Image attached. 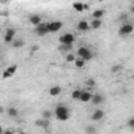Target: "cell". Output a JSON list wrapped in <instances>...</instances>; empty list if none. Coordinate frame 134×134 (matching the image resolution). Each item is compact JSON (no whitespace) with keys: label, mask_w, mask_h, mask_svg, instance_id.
Masks as SVG:
<instances>
[{"label":"cell","mask_w":134,"mask_h":134,"mask_svg":"<svg viewBox=\"0 0 134 134\" xmlns=\"http://www.w3.org/2000/svg\"><path fill=\"white\" fill-rule=\"evenodd\" d=\"M54 115L57 117L58 121H68L71 118V110L68 106H65V104H58L54 110Z\"/></svg>","instance_id":"6da1fadb"},{"label":"cell","mask_w":134,"mask_h":134,"mask_svg":"<svg viewBox=\"0 0 134 134\" xmlns=\"http://www.w3.org/2000/svg\"><path fill=\"white\" fill-rule=\"evenodd\" d=\"M76 57L82 58V60L87 63L88 60H92V58H93V51H92L90 47H87V46H82V47H79V49L76 51Z\"/></svg>","instance_id":"7a4b0ae2"},{"label":"cell","mask_w":134,"mask_h":134,"mask_svg":"<svg viewBox=\"0 0 134 134\" xmlns=\"http://www.w3.org/2000/svg\"><path fill=\"white\" fill-rule=\"evenodd\" d=\"M74 41H76V38H74V35H73L71 32L63 33V35H60V36H58V43H60V44H63V46H73V44H74Z\"/></svg>","instance_id":"3957f363"},{"label":"cell","mask_w":134,"mask_h":134,"mask_svg":"<svg viewBox=\"0 0 134 134\" xmlns=\"http://www.w3.org/2000/svg\"><path fill=\"white\" fill-rule=\"evenodd\" d=\"M132 32H134V25H132L131 22H125V24H121L120 29H118V35H121V36H128V35H131Z\"/></svg>","instance_id":"277c9868"},{"label":"cell","mask_w":134,"mask_h":134,"mask_svg":"<svg viewBox=\"0 0 134 134\" xmlns=\"http://www.w3.org/2000/svg\"><path fill=\"white\" fill-rule=\"evenodd\" d=\"M16 71H18V65H11V66H8V68L3 70L2 77H3V79H10V77H13V76L16 74Z\"/></svg>","instance_id":"5b68a950"},{"label":"cell","mask_w":134,"mask_h":134,"mask_svg":"<svg viewBox=\"0 0 134 134\" xmlns=\"http://www.w3.org/2000/svg\"><path fill=\"white\" fill-rule=\"evenodd\" d=\"M62 27H63V22H62V21H52V22H47V30H49V33H55V32H58Z\"/></svg>","instance_id":"8992f818"},{"label":"cell","mask_w":134,"mask_h":134,"mask_svg":"<svg viewBox=\"0 0 134 134\" xmlns=\"http://www.w3.org/2000/svg\"><path fill=\"white\" fill-rule=\"evenodd\" d=\"M14 38H16V30H14V29H7V32H5V35H3V41H5L7 44H11V43L14 41Z\"/></svg>","instance_id":"52a82bcc"},{"label":"cell","mask_w":134,"mask_h":134,"mask_svg":"<svg viewBox=\"0 0 134 134\" xmlns=\"http://www.w3.org/2000/svg\"><path fill=\"white\" fill-rule=\"evenodd\" d=\"M35 33H36L38 36H46V35L49 33V30H47V24H46V22H41L40 25H36V27H35Z\"/></svg>","instance_id":"ba28073f"},{"label":"cell","mask_w":134,"mask_h":134,"mask_svg":"<svg viewBox=\"0 0 134 134\" xmlns=\"http://www.w3.org/2000/svg\"><path fill=\"white\" fill-rule=\"evenodd\" d=\"M92 95H93V93H92L90 90H85V88H82L79 101H81V103H90V99H92Z\"/></svg>","instance_id":"9c48e42d"},{"label":"cell","mask_w":134,"mask_h":134,"mask_svg":"<svg viewBox=\"0 0 134 134\" xmlns=\"http://www.w3.org/2000/svg\"><path fill=\"white\" fill-rule=\"evenodd\" d=\"M104 115H106V112L103 109H95V112L92 114V120L93 121H99V120L104 118Z\"/></svg>","instance_id":"30bf717a"},{"label":"cell","mask_w":134,"mask_h":134,"mask_svg":"<svg viewBox=\"0 0 134 134\" xmlns=\"http://www.w3.org/2000/svg\"><path fill=\"white\" fill-rule=\"evenodd\" d=\"M29 21H30L32 25L36 27V25H40V24L43 22V18H41L40 14H30V16H29Z\"/></svg>","instance_id":"8fae6325"},{"label":"cell","mask_w":134,"mask_h":134,"mask_svg":"<svg viewBox=\"0 0 134 134\" xmlns=\"http://www.w3.org/2000/svg\"><path fill=\"white\" fill-rule=\"evenodd\" d=\"M77 30L79 32H87V30H90V25H88V21H85V19H81L79 22H77Z\"/></svg>","instance_id":"7c38bea8"},{"label":"cell","mask_w":134,"mask_h":134,"mask_svg":"<svg viewBox=\"0 0 134 134\" xmlns=\"http://www.w3.org/2000/svg\"><path fill=\"white\" fill-rule=\"evenodd\" d=\"M90 103H93L95 106H99V104H103V103H104V96H103V95H99V93H95V95H92Z\"/></svg>","instance_id":"4fadbf2b"},{"label":"cell","mask_w":134,"mask_h":134,"mask_svg":"<svg viewBox=\"0 0 134 134\" xmlns=\"http://www.w3.org/2000/svg\"><path fill=\"white\" fill-rule=\"evenodd\" d=\"M35 125H36L38 128H41V129H47V128L51 126V121H49V120H44V118H38V120L35 121Z\"/></svg>","instance_id":"5bb4252c"},{"label":"cell","mask_w":134,"mask_h":134,"mask_svg":"<svg viewBox=\"0 0 134 134\" xmlns=\"http://www.w3.org/2000/svg\"><path fill=\"white\" fill-rule=\"evenodd\" d=\"M73 8H74L77 13H84L85 10H88V5H85V3H81V2H76V3H73Z\"/></svg>","instance_id":"9a60e30c"},{"label":"cell","mask_w":134,"mask_h":134,"mask_svg":"<svg viewBox=\"0 0 134 134\" xmlns=\"http://www.w3.org/2000/svg\"><path fill=\"white\" fill-rule=\"evenodd\" d=\"M49 95L51 96H60L62 95V87L60 85H52L49 88Z\"/></svg>","instance_id":"2e32d148"},{"label":"cell","mask_w":134,"mask_h":134,"mask_svg":"<svg viewBox=\"0 0 134 134\" xmlns=\"http://www.w3.org/2000/svg\"><path fill=\"white\" fill-rule=\"evenodd\" d=\"M88 25H90V29H95V30H98V29H101V25H103V21H101V19H92V21L88 22Z\"/></svg>","instance_id":"e0dca14e"},{"label":"cell","mask_w":134,"mask_h":134,"mask_svg":"<svg viewBox=\"0 0 134 134\" xmlns=\"http://www.w3.org/2000/svg\"><path fill=\"white\" fill-rule=\"evenodd\" d=\"M5 112H7L8 117H11V118H16V117L19 115V109H18V107H8Z\"/></svg>","instance_id":"ac0fdd59"},{"label":"cell","mask_w":134,"mask_h":134,"mask_svg":"<svg viewBox=\"0 0 134 134\" xmlns=\"http://www.w3.org/2000/svg\"><path fill=\"white\" fill-rule=\"evenodd\" d=\"M104 13H106V11H104L103 8H99V10H95V11L92 13V16H93V19H101V18L104 16Z\"/></svg>","instance_id":"d6986e66"},{"label":"cell","mask_w":134,"mask_h":134,"mask_svg":"<svg viewBox=\"0 0 134 134\" xmlns=\"http://www.w3.org/2000/svg\"><path fill=\"white\" fill-rule=\"evenodd\" d=\"M81 92H82V88H74V90L71 92V98H73L74 101H79V98H81Z\"/></svg>","instance_id":"ffe728a7"},{"label":"cell","mask_w":134,"mask_h":134,"mask_svg":"<svg viewBox=\"0 0 134 134\" xmlns=\"http://www.w3.org/2000/svg\"><path fill=\"white\" fill-rule=\"evenodd\" d=\"M52 115H54V112H52V110H47V109L41 112V118H44V120H51Z\"/></svg>","instance_id":"44dd1931"},{"label":"cell","mask_w":134,"mask_h":134,"mask_svg":"<svg viewBox=\"0 0 134 134\" xmlns=\"http://www.w3.org/2000/svg\"><path fill=\"white\" fill-rule=\"evenodd\" d=\"M58 51H62V52H65V54H70V52L73 51V46H63V44H60V46H58Z\"/></svg>","instance_id":"7402d4cb"},{"label":"cell","mask_w":134,"mask_h":134,"mask_svg":"<svg viewBox=\"0 0 134 134\" xmlns=\"http://www.w3.org/2000/svg\"><path fill=\"white\" fill-rule=\"evenodd\" d=\"M65 60L68 62V63H74V60H76V54H73V52L66 54V55H65Z\"/></svg>","instance_id":"603a6c76"},{"label":"cell","mask_w":134,"mask_h":134,"mask_svg":"<svg viewBox=\"0 0 134 134\" xmlns=\"http://www.w3.org/2000/svg\"><path fill=\"white\" fill-rule=\"evenodd\" d=\"M13 47H22L24 46V40H19V38H14V41L11 43Z\"/></svg>","instance_id":"cb8c5ba5"},{"label":"cell","mask_w":134,"mask_h":134,"mask_svg":"<svg viewBox=\"0 0 134 134\" xmlns=\"http://www.w3.org/2000/svg\"><path fill=\"white\" fill-rule=\"evenodd\" d=\"M74 65H76V68H84V66H85V62H84L82 58L76 57V60H74Z\"/></svg>","instance_id":"d4e9b609"},{"label":"cell","mask_w":134,"mask_h":134,"mask_svg":"<svg viewBox=\"0 0 134 134\" xmlns=\"http://www.w3.org/2000/svg\"><path fill=\"white\" fill-rule=\"evenodd\" d=\"M85 132L87 134H96V126H87L85 128Z\"/></svg>","instance_id":"484cf974"},{"label":"cell","mask_w":134,"mask_h":134,"mask_svg":"<svg viewBox=\"0 0 134 134\" xmlns=\"http://www.w3.org/2000/svg\"><path fill=\"white\" fill-rule=\"evenodd\" d=\"M123 70V66L121 65H115V66H112V73H117V71H121Z\"/></svg>","instance_id":"4316f807"},{"label":"cell","mask_w":134,"mask_h":134,"mask_svg":"<svg viewBox=\"0 0 134 134\" xmlns=\"http://www.w3.org/2000/svg\"><path fill=\"white\" fill-rule=\"evenodd\" d=\"M128 128H129V129L134 128V117H131V118L128 120Z\"/></svg>","instance_id":"83f0119b"},{"label":"cell","mask_w":134,"mask_h":134,"mask_svg":"<svg viewBox=\"0 0 134 134\" xmlns=\"http://www.w3.org/2000/svg\"><path fill=\"white\" fill-rule=\"evenodd\" d=\"M126 19H128V14H120V21H121V24H125Z\"/></svg>","instance_id":"f1b7e54d"},{"label":"cell","mask_w":134,"mask_h":134,"mask_svg":"<svg viewBox=\"0 0 134 134\" xmlns=\"http://www.w3.org/2000/svg\"><path fill=\"white\" fill-rule=\"evenodd\" d=\"M87 85L93 87V85H95V81H93V79H88V81H87Z\"/></svg>","instance_id":"f546056e"},{"label":"cell","mask_w":134,"mask_h":134,"mask_svg":"<svg viewBox=\"0 0 134 134\" xmlns=\"http://www.w3.org/2000/svg\"><path fill=\"white\" fill-rule=\"evenodd\" d=\"M3 134H14L13 131H10V129H3Z\"/></svg>","instance_id":"4dcf8cb0"},{"label":"cell","mask_w":134,"mask_h":134,"mask_svg":"<svg viewBox=\"0 0 134 134\" xmlns=\"http://www.w3.org/2000/svg\"><path fill=\"white\" fill-rule=\"evenodd\" d=\"M3 112H5V109H3L2 106H0V114H3Z\"/></svg>","instance_id":"1f68e13d"},{"label":"cell","mask_w":134,"mask_h":134,"mask_svg":"<svg viewBox=\"0 0 134 134\" xmlns=\"http://www.w3.org/2000/svg\"><path fill=\"white\" fill-rule=\"evenodd\" d=\"M0 134H3V128L2 126H0Z\"/></svg>","instance_id":"d6a6232c"},{"label":"cell","mask_w":134,"mask_h":134,"mask_svg":"<svg viewBox=\"0 0 134 134\" xmlns=\"http://www.w3.org/2000/svg\"><path fill=\"white\" fill-rule=\"evenodd\" d=\"M18 134H25V132H24V131H21V132H18Z\"/></svg>","instance_id":"836d02e7"}]
</instances>
